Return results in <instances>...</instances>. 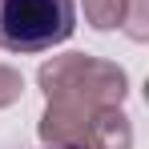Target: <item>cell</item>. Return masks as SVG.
Listing matches in <instances>:
<instances>
[{
    "label": "cell",
    "instance_id": "obj_1",
    "mask_svg": "<svg viewBox=\"0 0 149 149\" xmlns=\"http://www.w3.org/2000/svg\"><path fill=\"white\" fill-rule=\"evenodd\" d=\"M36 85L45 89V101H73L81 109L121 105L129 93V77L121 65L89 56V52H65L45 61L36 73Z\"/></svg>",
    "mask_w": 149,
    "mask_h": 149
},
{
    "label": "cell",
    "instance_id": "obj_2",
    "mask_svg": "<svg viewBox=\"0 0 149 149\" xmlns=\"http://www.w3.org/2000/svg\"><path fill=\"white\" fill-rule=\"evenodd\" d=\"M77 28V0H0V49L4 52H49Z\"/></svg>",
    "mask_w": 149,
    "mask_h": 149
},
{
    "label": "cell",
    "instance_id": "obj_3",
    "mask_svg": "<svg viewBox=\"0 0 149 149\" xmlns=\"http://www.w3.org/2000/svg\"><path fill=\"white\" fill-rule=\"evenodd\" d=\"M89 149H133V125L121 105H105L89 121Z\"/></svg>",
    "mask_w": 149,
    "mask_h": 149
},
{
    "label": "cell",
    "instance_id": "obj_4",
    "mask_svg": "<svg viewBox=\"0 0 149 149\" xmlns=\"http://www.w3.org/2000/svg\"><path fill=\"white\" fill-rule=\"evenodd\" d=\"M125 4H129V0H81L85 20L97 28V32H113V28H121V20H125Z\"/></svg>",
    "mask_w": 149,
    "mask_h": 149
},
{
    "label": "cell",
    "instance_id": "obj_5",
    "mask_svg": "<svg viewBox=\"0 0 149 149\" xmlns=\"http://www.w3.org/2000/svg\"><path fill=\"white\" fill-rule=\"evenodd\" d=\"M121 28L129 32V40L145 45V40H149V0H129V4H125Z\"/></svg>",
    "mask_w": 149,
    "mask_h": 149
},
{
    "label": "cell",
    "instance_id": "obj_6",
    "mask_svg": "<svg viewBox=\"0 0 149 149\" xmlns=\"http://www.w3.org/2000/svg\"><path fill=\"white\" fill-rule=\"evenodd\" d=\"M24 93V77L20 69H12V65H0V109H8V105H16Z\"/></svg>",
    "mask_w": 149,
    "mask_h": 149
},
{
    "label": "cell",
    "instance_id": "obj_7",
    "mask_svg": "<svg viewBox=\"0 0 149 149\" xmlns=\"http://www.w3.org/2000/svg\"><path fill=\"white\" fill-rule=\"evenodd\" d=\"M45 149H77V145H45Z\"/></svg>",
    "mask_w": 149,
    "mask_h": 149
}]
</instances>
